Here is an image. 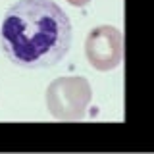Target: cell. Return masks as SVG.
<instances>
[{"label": "cell", "mask_w": 154, "mask_h": 154, "mask_svg": "<svg viewBox=\"0 0 154 154\" xmlns=\"http://www.w3.org/2000/svg\"><path fill=\"white\" fill-rule=\"evenodd\" d=\"M0 46L19 67H54L71 46L69 17L54 0H17L2 19Z\"/></svg>", "instance_id": "1"}, {"label": "cell", "mask_w": 154, "mask_h": 154, "mask_svg": "<svg viewBox=\"0 0 154 154\" xmlns=\"http://www.w3.org/2000/svg\"><path fill=\"white\" fill-rule=\"evenodd\" d=\"M93 98V89L85 77H60L46 89V108L60 122L83 119Z\"/></svg>", "instance_id": "2"}, {"label": "cell", "mask_w": 154, "mask_h": 154, "mask_svg": "<svg viewBox=\"0 0 154 154\" xmlns=\"http://www.w3.org/2000/svg\"><path fill=\"white\" fill-rule=\"evenodd\" d=\"M85 54L94 69H116L123 58V35L112 25H98L91 29L85 41Z\"/></svg>", "instance_id": "3"}, {"label": "cell", "mask_w": 154, "mask_h": 154, "mask_svg": "<svg viewBox=\"0 0 154 154\" xmlns=\"http://www.w3.org/2000/svg\"><path fill=\"white\" fill-rule=\"evenodd\" d=\"M66 2H69L71 6H75V8H83V6H87V4L91 2V0H66Z\"/></svg>", "instance_id": "4"}]
</instances>
